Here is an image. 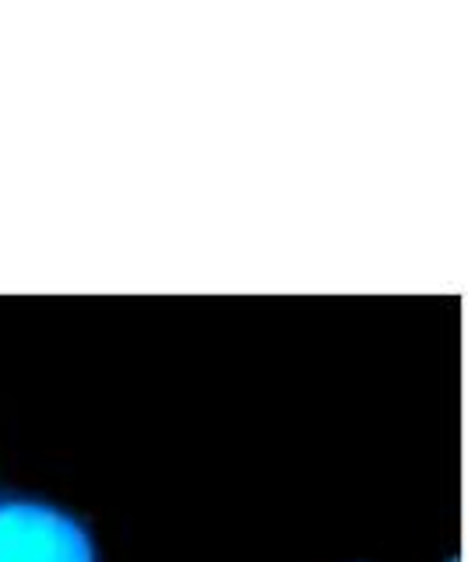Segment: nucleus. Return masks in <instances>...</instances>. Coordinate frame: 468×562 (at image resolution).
I'll list each match as a JSON object with an SVG mask.
<instances>
[{
  "label": "nucleus",
  "instance_id": "f257e3e1",
  "mask_svg": "<svg viewBox=\"0 0 468 562\" xmlns=\"http://www.w3.org/2000/svg\"><path fill=\"white\" fill-rule=\"evenodd\" d=\"M0 562H99V544L57 503L0 499Z\"/></svg>",
  "mask_w": 468,
  "mask_h": 562
},
{
  "label": "nucleus",
  "instance_id": "f03ea898",
  "mask_svg": "<svg viewBox=\"0 0 468 562\" xmlns=\"http://www.w3.org/2000/svg\"><path fill=\"white\" fill-rule=\"evenodd\" d=\"M450 562H458V559H450Z\"/></svg>",
  "mask_w": 468,
  "mask_h": 562
}]
</instances>
